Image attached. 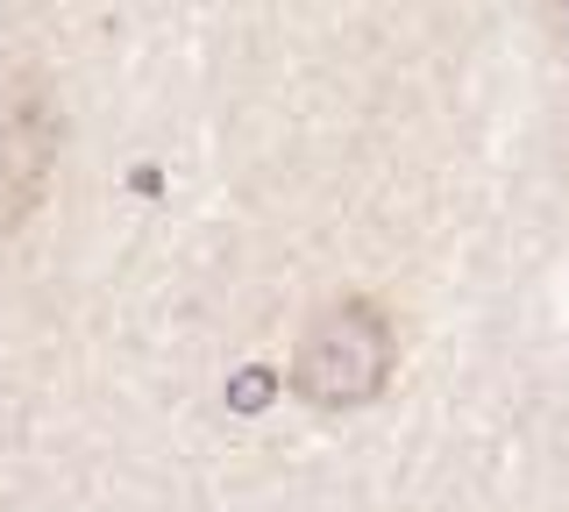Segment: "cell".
Wrapping results in <instances>:
<instances>
[{
    "label": "cell",
    "instance_id": "cell-1",
    "mask_svg": "<svg viewBox=\"0 0 569 512\" xmlns=\"http://www.w3.org/2000/svg\"><path fill=\"white\" fill-rule=\"evenodd\" d=\"M391 370H399L391 313L378 307V299H335V307H320L307 321L284 384H292L313 413H356V405L385 399Z\"/></svg>",
    "mask_w": 569,
    "mask_h": 512
},
{
    "label": "cell",
    "instance_id": "cell-2",
    "mask_svg": "<svg viewBox=\"0 0 569 512\" xmlns=\"http://www.w3.org/2000/svg\"><path fill=\"white\" fill-rule=\"evenodd\" d=\"M50 171H58V108L36 79H22L0 114V235H14L43 207Z\"/></svg>",
    "mask_w": 569,
    "mask_h": 512
},
{
    "label": "cell",
    "instance_id": "cell-3",
    "mask_svg": "<svg viewBox=\"0 0 569 512\" xmlns=\"http://www.w3.org/2000/svg\"><path fill=\"white\" fill-rule=\"evenodd\" d=\"M278 399V370H263V363H249L228 378V413H263V405Z\"/></svg>",
    "mask_w": 569,
    "mask_h": 512
},
{
    "label": "cell",
    "instance_id": "cell-4",
    "mask_svg": "<svg viewBox=\"0 0 569 512\" xmlns=\"http://www.w3.org/2000/svg\"><path fill=\"white\" fill-rule=\"evenodd\" d=\"M562 8H569V0H562Z\"/></svg>",
    "mask_w": 569,
    "mask_h": 512
}]
</instances>
